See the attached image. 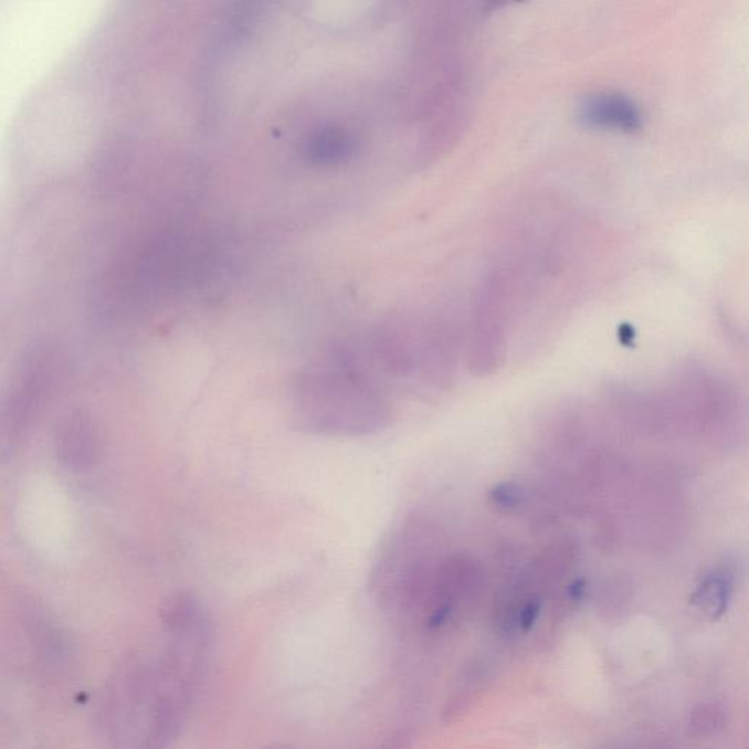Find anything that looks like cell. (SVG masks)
<instances>
[{"label":"cell","instance_id":"6da1fadb","mask_svg":"<svg viewBox=\"0 0 749 749\" xmlns=\"http://www.w3.org/2000/svg\"><path fill=\"white\" fill-rule=\"evenodd\" d=\"M291 404L295 426L318 436L374 435L394 418L378 379L346 349L306 365L293 381Z\"/></svg>","mask_w":749,"mask_h":749},{"label":"cell","instance_id":"3957f363","mask_svg":"<svg viewBox=\"0 0 749 749\" xmlns=\"http://www.w3.org/2000/svg\"><path fill=\"white\" fill-rule=\"evenodd\" d=\"M580 120L590 128L633 133L642 125V113L631 98L616 93H595L579 107Z\"/></svg>","mask_w":749,"mask_h":749},{"label":"cell","instance_id":"7a4b0ae2","mask_svg":"<svg viewBox=\"0 0 749 749\" xmlns=\"http://www.w3.org/2000/svg\"><path fill=\"white\" fill-rule=\"evenodd\" d=\"M441 555V531L425 517L409 516L382 541L369 589L383 611L408 613L422 603Z\"/></svg>","mask_w":749,"mask_h":749},{"label":"cell","instance_id":"277c9868","mask_svg":"<svg viewBox=\"0 0 749 749\" xmlns=\"http://www.w3.org/2000/svg\"><path fill=\"white\" fill-rule=\"evenodd\" d=\"M730 593V576L725 567L717 568L701 581L694 594V602L713 616L724 613Z\"/></svg>","mask_w":749,"mask_h":749}]
</instances>
